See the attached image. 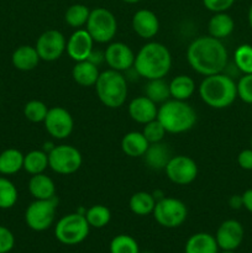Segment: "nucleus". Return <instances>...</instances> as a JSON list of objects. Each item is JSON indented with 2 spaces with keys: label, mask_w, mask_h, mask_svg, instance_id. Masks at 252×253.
Instances as JSON below:
<instances>
[{
  "label": "nucleus",
  "mask_w": 252,
  "mask_h": 253,
  "mask_svg": "<svg viewBox=\"0 0 252 253\" xmlns=\"http://www.w3.org/2000/svg\"><path fill=\"white\" fill-rule=\"evenodd\" d=\"M187 59L193 71L208 77L222 73L229 62V54L221 40L209 35L192 41L187 49Z\"/></svg>",
  "instance_id": "1"
},
{
  "label": "nucleus",
  "mask_w": 252,
  "mask_h": 253,
  "mask_svg": "<svg viewBox=\"0 0 252 253\" xmlns=\"http://www.w3.org/2000/svg\"><path fill=\"white\" fill-rule=\"evenodd\" d=\"M172 67V56L165 44L160 42H148L143 44L135 56L133 68L142 78H165Z\"/></svg>",
  "instance_id": "2"
},
{
  "label": "nucleus",
  "mask_w": 252,
  "mask_h": 253,
  "mask_svg": "<svg viewBox=\"0 0 252 253\" xmlns=\"http://www.w3.org/2000/svg\"><path fill=\"white\" fill-rule=\"evenodd\" d=\"M199 95L212 109L229 108L237 98V86L234 79L217 73L205 77L199 85Z\"/></svg>",
  "instance_id": "3"
},
{
  "label": "nucleus",
  "mask_w": 252,
  "mask_h": 253,
  "mask_svg": "<svg viewBox=\"0 0 252 253\" xmlns=\"http://www.w3.org/2000/svg\"><path fill=\"white\" fill-rule=\"evenodd\" d=\"M157 120L162 124L166 132L183 133L195 125L197 113L187 101L170 99L161 104Z\"/></svg>",
  "instance_id": "4"
},
{
  "label": "nucleus",
  "mask_w": 252,
  "mask_h": 253,
  "mask_svg": "<svg viewBox=\"0 0 252 253\" xmlns=\"http://www.w3.org/2000/svg\"><path fill=\"white\" fill-rule=\"evenodd\" d=\"M94 86L99 100L106 108L118 109L125 104L127 98V82L121 72L110 68L101 72Z\"/></svg>",
  "instance_id": "5"
},
{
  "label": "nucleus",
  "mask_w": 252,
  "mask_h": 253,
  "mask_svg": "<svg viewBox=\"0 0 252 253\" xmlns=\"http://www.w3.org/2000/svg\"><path fill=\"white\" fill-rule=\"evenodd\" d=\"M89 226L84 214L72 212L61 217L54 227V236L57 241L67 246H76L82 244L88 237Z\"/></svg>",
  "instance_id": "6"
},
{
  "label": "nucleus",
  "mask_w": 252,
  "mask_h": 253,
  "mask_svg": "<svg viewBox=\"0 0 252 253\" xmlns=\"http://www.w3.org/2000/svg\"><path fill=\"white\" fill-rule=\"evenodd\" d=\"M85 30L94 42L106 43L115 37L118 31V21L110 10L105 7H95L90 10Z\"/></svg>",
  "instance_id": "7"
},
{
  "label": "nucleus",
  "mask_w": 252,
  "mask_h": 253,
  "mask_svg": "<svg viewBox=\"0 0 252 253\" xmlns=\"http://www.w3.org/2000/svg\"><path fill=\"white\" fill-rule=\"evenodd\" d=\"M57 207V197L44 200L35 199L25 210V222L34 231H44L53 225Z\"/></svg>",
  "instance_id": "8"
},
{
  "label": "nucleus",
  "mask_w": 252,
  "mask_h": 253,
  "mask_svg": "<svg viewBox=\"0 0 252 253\" xmlns=\"http://www.w3.org/2000/svg\"><path fill=\"white\" fill-rule=\"evenodd\" d=\"M153 217L163 227L174 229L187 220L188 209L184 203L175 198H161L156 202Z\"/></svg>",
  "instance_id": "9"
},
{
  "label": "nucleus",
  "mask_w": 252,
  "mask_h": 253,
  "mask_svg": "<svg viewBox=\"0 0 252 253\" xmlns=\"http://www.w3.org/2000/svg\"><path fill=\"white\" fill-rule=\"evenodd\" d=\"M82 153L74 146H54L48 152V167L57 174H73L82 167Z\"/></svg>",
  "instance_id": "10"
},
{
  "label": "nucleus",
  "mask_w": 252,
  "mask_h": 253,
  "mask_svg": "<svg viewBox=\"0 0 252 253\" xmlns=\"http://www.w3.org/2000/svg\"><path fill=\"white\" fill-rule=\"evenodd\" d=\"M166 175L172 183L178 185H188L195 180L198 175V165L193 158L184 155L170 157L165 168Z\"/></svg>",
  "instance_id": "11"
},
{
  "label": "nucleus",
  "mask_w": 252,
  "mask_h": 253,
  "mask_svg": "<svg viewBox=\"0 0 252 253\" xmlns=\"http://www.w3.org/2000/svg\"><path fill=\"white\" fill-rule=\"evenodd\" d=\"M67 41L58 30H47L42 32L36 41V49L40 58L46 62L57 61L66 51Z\"/></svg>",
  "instance_id": "12"
},
{
  "label": "nucleus",
  "mask_w": 252,
  "mask_h": 253,
  "mask_svg": "<svg viewBox=\"0 0 252 253\" xmlns=\"http://www.w3.org/2000/svg\"><path fill=\"white\" fill-rule=\"evenodd\" d=\"M43 125L49 136L56 140H64L73 132L74 120L67 109L54 106L48 109Z\"/></svg>",
  "instance_id": "13"
},
{
  "label": "nucleus",
  "mask_w": 252,
  "mask_h": 253,
  "mask_svg": "<svg viewBox=\"0 0 252 253\" xmlns=\"http://www.w3.org/2000/svg\"><path fill=\"white\" fill-rule=\"evenodd\" d=\"M245 237L244 226L240 221L234 219L225 220L216 230L215 240L219 249L222 251H235L241 246Z\"/></svg>",
  "instance_id": "14"
},
{
  "label": "nucleus",
  "mask_w": 252,
  "mask_h": 253,
  "mask_svg": "<svg viewBox=\"0 0 252 253\" xmlns=\"http://www.w3.org/2000/svg\"><path fill=\"white\" fill-rule=\"evenodd\" d=\"M104 61L110 67V69L124 72L133 67L135 53L128 44L124 42H113L104 52Z\"/></svg>",
  "instance_id": "15"
},
{
  "label": "nucleus",
  "mask_w": 252,
  "mask_h": 253,
  "mask_svg": "<svg viewBox=\"0 0 252 253\" xmlns=\"http://www.w3.org/2000/svg\"><path fill=\"white\" fill-rule=\"evenodd\" d=\"M94 40L85 29H77L67 41L66 51L74 62L86 61L93 52Z\"/></svg>",
  "instance_id": "16"
},
{
  "label": "nucleus",
  "mask_w": 252,
  "mask_h": 253,
  "mask_svg": "<svg viewBox=\"0 0 252 253\" xmlns=\"http://www.w3.org/2000/svg\"><path fill=\"white\" fill-rule=\"evenodd\" d=\"M132 29L141 39L151 40L160 31V20L151 10L141 9L132 16Z\"/></svg>",
  "instance_id": "17"
},
{
  "label": "nucleus",
  "mask_w": 252,
  "mask_h": 253,
  "mask_svg": "<svg viewBox=\"0 0 252 253\" xmlns=\"http://www.w3.org/2000/svg\"><path fill=\"white\" fill-rule=\"evenodd\" d=\"M157 104L153 103L146 95L133 98L128 104V115H130V118L136 123L142 124V125L157 119Z\"/></svg>",
  "instance_id": "18"
},
{
  "label": "nucleus",
  "mask_w": 252,
  "mask_h": 253,
  "mask_svg": "<svg viewBox=\"0 0 252 253\" xmlns=\"http://www.w3.org/2000/svg\"><path fill=\"white\" fill-rule=\"evenodd\" d=\"M40 61H41V58L37 53L36 47H32L30 44H22V46H19L12 52V66L19 69V71H32V69L39 66Z\"/></svg>",
  "instance_id": "19"
},
{
  "label": "nucleus",
  "mask_w": 252,
  "mask_h": 253,
  "mask_svg": "<svg viewBox=\"0 0 252 253\" xmlns=\"http://www.w3.org/2000/svg\"><path fill=\"white\" fill-rule=\"evenodd\" d=\"M29 192L35 199L44 200L52 199L56 197V185L52 180L51 177H48L44 173L35 174L30 178L29 180Z\"/></svg>",
  "instance_id": "20"
},
{
  "label": "nucleus",
  "mask_w": 252,
  "mask_h": 253,
  "mask_svg": "<svg viewBox=\"0 0 252 253\" xmlns=\"http://www.w3.org/2000/svg\"><path fill=\"white\" fill-rule=\"evenodd\" d=\"M142 157L148 168L153 170H161L165 169L172 156H170V151L167 147V145L162 142H157L150 143L147 151H146Z\"/></svg>",
  "instance_id": "21"
},
{
  "label": "nucleus",
  "mask_w": 252,
  "mask_h": 253,
  "mask_svg": "<svg viewBox=\"0 0 252 253\" xmlns=\"http://www.w3.org/2000/svg\"><path fill=\"white\" fill-rule=\"evenodd\" d=\"M219 246L215 236L208 232H198L187 240L184 253H217Z\"/></svg>",
  "instance_id": "22"
},
{
  "label": "nucleus",
  "mask_w": 252,
  "mask_h": 253,
  "mask_svg": "<svg viewBox=\"0 0 252 253\" xmlns=\"http://www.w3.org/2000/svg\"><path fill=\"white\" fill-rule=\"evenodd\" d=\"M150 142L146 140L142 132L138 131H131L124 135L121 140V150L126 156L131 158L142 157L147 151Z\"/></svg>",
  "instance_id": "23"
},
{
  "label": "nucleus",
  "mask_w": 252,
  "mask_h": 253,
  "mask_svg": "<svg viewBox=\"0 0 252 253\" xmlns=\"http://www.w3.org/2000/svg\"><path fill=\"white\" fill-rule=\"evenodd\" d=\"M98 66L90 61L76 62V66L72 69V77L74 82L81 86H94L99 78Z\"/></svg>",
  "instance_id": "24"
},
{
  "label": "nucleus",
  "mask_w": 252,
  "mask_h": 253,
  "mask_svg": "<svg viewBox=\"0 0 252 253\" xmlns=\"http://www.w3.org/2000/svg\"><path fill=\"white\" fill-rule=\"evenodd\" d=\"M235 29L234 19L226 12H215L208 22V31L210 36L222 40L230 36Z\"/></svg>",
  "instance_id": "25"
},
{
  "label": "nucleus",
  "mask_w": 252,
  "mask_h": 253,
  "mask_svg": "<svg viewBox=\"0 0 252 253\" xmlns=\"http://www.w3.org/2000/svg\"><path fill=\"white\" fill-rule=\"evenodd\" d=\"M24 153L16 148H7L0 153V174L12 175L24 168Z\"/></svg>",
  "instance_id": "26"
},
{
  "label": "nucleus",
  "mask_w": 252,
  "mask_h": 253,
  "mask_svg": "<svg viewBox=\"0 0 252 253\" xmlns=\"http://www.w3.org/2000/svg\"><path fill=\"white\" fill-rule=\"evenodd\" d=\"M170 98L175 100L187 101L195 91V82L192 77L180 74L173 78L169 83Z\"/></svg>",
  "instance_id": "27"
},
{
  "label": "nucleus",
  "mask_w": 252,
  "mask_h": 253,
  "mask_svg": "<svg viewBox=\"0 0 252 253\" xmlns=\"http://www.w3.org/2000/svg\"><path fill=\"white\" fill-rule=\"evenodd\" d=\"M155 195L147 192H137L131 195L128 207L130 210L137 216H146L153 212L156 205Z\"/></svg>",
  "instance_id": "28"
},
{
  "label": "nucleus",
  "mask_w": 252,
  "mask_h": 253,
  "mask_svg": "<svg viewBox=\"0 0 252 253\" xmlns=\"http://www.w3.org/2000/svg\"><path fill=\"white\" fill-rule=\"evenodd\" d=\"M48 167V153L42 150H32L24 156V168L29 174L43 173Z\"/></svg>",
  "instance_id": "29"
},
{
  "label": "nucleus",
  "mask_w": 252,
  "mask_h": 253,
  "mask_svg": "<svg viewBox=\"0 0 252 253\" xmlns=\"http://www.w3.org/2000/svg\"><path fill=\"white\" fill-rule=\"evenodd\" d=\"M145 95L153 103L163 104L170 98L169 83H167L163 78L150 79L145 86Z\"/></svg>",
  "instance_id": "30"
},
{
  "label": "nucleus",
  "mask_w": 252,
  "mask_h": 253,
  "mask_svg": "<svg viewBox=\"0 0 252 253\" xmlns=\"http://www.w3.org/2000/svg\"><path fill=\"white\" fill-rule=\"evenodd\" d=\"M84 216H85L89 226L94 227V229H101V227H105L110 222L111 212L105 205L96 204L89 208L88 210H85Z\"/></svg>",
  "instance_id": "31"
},
{
  "label": "nucleus",
  "mask_w": 252,
  "mask_h": 253,
  "mask_svg": "<svg viewBox=\"0 0 252 253\" xmlns=\"http://www.w3.org/2000/svg\"><path fill=\"white\" fill-rule=\"evenodd\" d=\"M89 14H90V10L88 6L83 4H73L67 9L66 14H64V20L71 27L81 29L82 26L86 25Z\"/></svg>",
  "instance_id": "32"
},
{
  "label": "nucleus",
  "mask_w": 252,
  "mask_h": 253,
  "mask_svg": "<svg viewBox=\"0 0 252 253\" xmlns=\"http://www.w3.org/2000/svg\"><path fill=\"white\" fill-rule=\"evenodd\" d=\"M19 199V192L14 183L5 177H0V209H11Z\"/></svg>",
  "instance_id": "33"
},
{
  "label": "nucleus",
  "mask_w": 252,
  "mask_h": 253,
  "mask_svg": "<svg viewBox=\"0 0 252 253\" xmlns=\"http://www.w3.org/2000/svg\"><path fill=\"white\" fill-rule=\"evenodd\" d=\"M110 253H140V249L132 236L121 234L111 240Z\"/></svg>",
  "instance_id": "34"
},
{
  "label": "nucleus",
  "mask_w": 252,
  "mask_h": 253,
  "mask_svg": "<svg viewBox=\"0 0 252 253\" xmlns=\"http://www.w3.org/2000/svg\"><path fill=\"white\" fill-rule=\"evenodd\" d=\"M235 66L244 74L252 73V46L251 44H241L236 48L234 53Z\"/></svg>",
  "instance_id": "35"
},
{
  "label": "nucleus",
  "mask_w": 252,
  "mask_h": 253,
  "mask_svg": "<svg viewBox=\"0 0 252 253\" xmlns=\"http://www.w3.org/2000/svg\"><path fill=\"white\" fill-rule=\"evenodd\" d=\"M48 113V108L41 100H30L24 106V115L31 123H43Z\"/></svg>",
  "instance_id": "36"
},
{
  "label": "nucleus",
  "mask_w": 252,
  "mask_h": 253,
  "mask_svg": "<svg viewBox=\"0 0 252 253\" xmlns=\"http://www.w3.org/2000/svg\"><path fill=\"white\" fill-rule=\"evenodd\" d=\"M142 133L148 142L157 143V142H162L163 137L166 136V130L165 127H163L162 124H161L157 119H155V120L145 124Z\"/></svg>",
  "instance_id": "37"
},
{
  "label": "nucleus",
  "mask_w": 252,
  "mask_h": 253,
  "mask_svg": "<svg viewBox=\"0 0 252 253\" xmlns=\"http://www.w3.org/2000/svg\"><path fill=\"white\" fill-rule=\"evenodd\" d=\"M237 98L241 99L244 103L252 104V73L244 74L236 83Z\"/></svg>",
  "instance_id": "38"
},
{
  "label": "nucleus",
  "mask_w": 252,
  "mask_h": 253,
  "mask_svg": "<svg viewBox=\"0 0 252 253\" xmlns=\"http://www.w3.org/2000/svg\"><path fill=\"white\" fill-rule=\"evenodd\" d=\"M15 246V236L7 227L0 225V253H9Z\"/></svg>",
  "instance_id": "39"
},
{
  "label": "nucleus",
  "mask_w": 252,
  "mask_h": 253,
  "mask_svg": "<svg viewBox=\"0 0 252 253\" xmlns=\"http://www.w3.org/2000/svg\"><path fill=\"white\" fill-rule=\"evenodd\" d=\"M235 0H203V4L209 11L226 12L234 5Z\"/></svg>",
  "instance_id": "40"
},
{
  "label": "nucleus",
  "mask_w": 252,
  "mask_h": 253,
  "mask_svg": "<svg viewBox=\"0 0 252 253\" xmlns=\"http://www.w3.org/2000/svg\"><path fill=\"white\" fill-rule=\"evenodd\" d=\"M237 163L245 170H252V148L242 150L237 156Z\"/></svg>",
  "instance_id": "41"
},
{
  "label": "nucleus",
  "mask_w": 252,
  "mask_h": 253,
  "mask_svg": "<svg viewBox=\"0 0 252 253\" xmlns=\"http://www.w3.org/2000/svg\"><path fill=\"white\" fill-rule=\"evenodd\" d=\"M242 203H244L245 209L252 214V188L251 189H247L242 194Z\"/></svg>",
  "instance_id": "42"
},
{
  "label": "nucleus",
  "mask_w": 252,
  "mask_h": 253,
  "mask_svg": "<svg viewBox=\"0 0 252 253\" xmlns=\"http://www.w3.org/2000/svg\"><path fill=\"white\" fill-rule=\"evenodd\" d=\"M229 205L231 209L239 210L244 208V203H242V195H232L229 199Z\"/></svg>",
  "instance_id": "43"
},
{
  "label": "nucleus",
  "mask_w": 252,
  "mask_h": 253,
  "mask_svg": "<svg viewBox=\"0 0 252 253\" xmlns=\"http://www.w3.org/2000/svg\"><path fill=\"white\" fill-rule=\"evenodd\" d=\"M247 17H249V25L252 30V4L249 9V14H247Z\"/></svg>",
  "instance_id": "44"
},
{
  "label": "nucleus",
  "mask_w": 252,
  "mask_h": 253,
  "mask_svg": "<svg viewBox=\"0 0 252 253\" xmlns=\"http://www.w3.org/2000/svg\"><path fill=\"white\" fill-rule=\"evenodd\" d=\"M123 1L127 2V4H136V2L141 1V0H123Z\"/></svg>",
  "instance_id": "45"
},
{
  "label": "nucleus",
  "mask_w": 252,
  "mask_h": 253,
  "mask_svg": "<svg viewBox=\"0 0 252 253\" xmlns=\"http://www.w3.org/2000/svg\"><path fill=\"white\" fill-rule=\"evenodd\" d=\"M221 253H236L235 251H222Z\"/></svg>",
  "instance_id": "46"
},
{
  "label": "nucleus",
  "mask_w": 252,
  "mask_h": 253,
  "mask_svg": "<svg viewBox=\"0 0 252 253\" xmlns=\"http://www.w3.org/2000/svg\"><path fill=\"white\" fill-rule=\"evenodd\" d=\"M140 253H152V252H140Z\"/></svg>",
  "instance_id": "47"
},
{
  "label": "nucleus",
  "mask_w": 252,
  "mask_h": 253,
  "mask_svg": "<svg viewBox=\"0 0 252 253\" xmlns=\"http://www.w3.org/2000/svg\"><path fill=\"white\" fill-rule=\"evenodd\" d=\"M251 148H252V137H251Z\"/></svg>",
  "instance_id": "48"
}]
</instances>
